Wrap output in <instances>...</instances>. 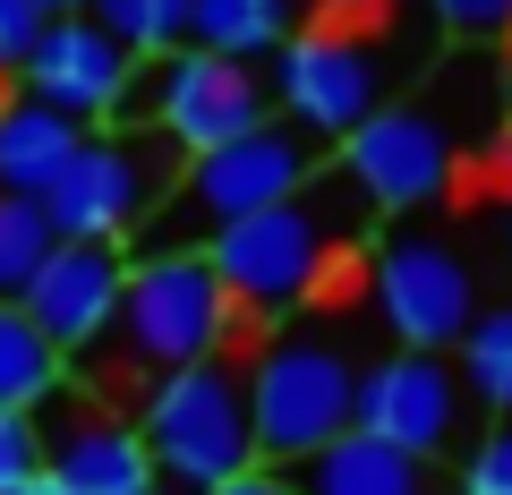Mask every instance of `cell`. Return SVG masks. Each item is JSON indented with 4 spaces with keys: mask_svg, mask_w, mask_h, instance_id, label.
Masks as SVG:
<instances>
[{
    "mask_svg": "<svg viewBox=\"0 0 512 495\" xmlns=\"http://www.w3.org/2000/svg\"><path fill=\"white\" fill-rule=\"evenodd\" d=\"M231 333H239V308L214 282L205 248H163V257H128L120 316H111V333L77 367L111 359V376H94V393H103V410H111V393H128V385H163L171 367L222 359Z\"/></svg>",
    "mask_w": 512,
    "mask_h": 495,
    "instance_id": "6da1fadb",
    "label": "cell"
},
{
    "mask_svg": "<svg viewBox=\"0 0 512 495\" xmlns=\"http://www.w3.org/2000/svg\"><path fill=\"white\" fill-rule=\"evenodd\" d=\"M137 436L154 453V478L171 495H214L256 470V427H248V359H197L171 367L137 402Z\"/></svg>",
    "mask_w": 512,
    "mask_h": 495,
    "instance_id": "7a4b0ae2",
    "label": "cell"
},
{
    "mask_svg": "<svg viewBox=\"0 0 512 495\" xmlns=\"http://www.w3.org/2000/svg\"><path fill=\"white\" fill-rule=\"evenodd\" d=\"M316 171H325V146H308L291 120H265V129L231 137V146H214V154H188L180 180H171V197H163V214L128 239V257H137V248H146V257L188 248V231L214 239V231H231V222L265 214V205L299 197Z\"/></svg>",
    "mask_w": 512,
    "mask_h": 495,
    "instance_id": "3957f363",
    "label": "cell"
},
{
    "mask_svg": "<svg viewBox=\"0 0 512 495\" xmlns=\"http://www.w3.org/2000/svg\"><path fill=\"white\" fill-rule=\"evenodd\" d=\"M180 163H188V154L171 146L163 129H146V120H128V129H94L86 146H77V163L60 171V188L43 197L52 239H111V248H128V239L163 214Z\"/></svg>",
    "mask_w": 512,
    "mask_h": 495,
    "instance_id": "277c9868",
    "label": "cell"
},
{
    "mask_svg": "<svg viewBox=\"0 0 512 495\" xmlns=\"http://www.w3.org/2000/svg\"><path fill=\"white\" fill-rule=\"evenodd\" d=\"M350 402H359V367L333 342H265L248 359L256 470H299L333 436H350Z\"/></svg>",
    "mask_w": 512,
    "mask_h": 495,
    "instance_id": "5b68a950",
    "label": "cell"
},
{
    "mask_svg": "<svg viewBox=\"0 0 512 495\" xmlns=\"http://www.w3.org/2000/svg\"><path fill=\"white\" fill-rule=\"evenodd\" d=\"M325 180V171H316ZM299 188V197H282V205H265V214H248V222H231V231H214L205 239V265H214V282L231 291V308L239 316H291L299 299H308V282H316V265L333 257V231H342V214H333V197L325 188Z\"/></svg>",
    "mask_w": 512,
    "mask_h": 495,
    "instance_id": "8992f818",
    "label": "cell"
},
{
    "mask_svg": "<svg viewBox=\"0 0 512 495\" xmlns=\"http://www.w3.org/2000/svg\"><path fill=\"white\" fill-rule=\"evenodd\" d=\"M367 111H384V69L350 26H308L274 52V120L308 146H342Z\"/></svg>",
    "mask_w": 512,
    "mask_h": 495,
    "instance_id": "52a82bcc",
    "label": "cell"
},
{
    "mask_svg": "<svg viewBox=\"0 0 512 495\" xmlns=\"http://www.w3.org/2000/svg\"><path fill=\"white\" fill-rule=\"evenodd\" d=\"M137 120L163 129L180 154H214V146H231V137H248V129L274 120V86H265L256 69H239V60H214V52L188 43V52L154 60Z\"/></svg>",
    "mask_w": 512,
    "mask_h": 495,
    "instance_id": "ba28073f",
    "label": "cell"
},
{
    "mask_svg": "<svg viewBox=\"0 0 512 495\" xmlns=\"http://www.w3.org/2000/svg\"><path fill=\"white\" fill-rule=\"evenodd\" d=\"M137 69L146 60L120 52V43L103 35V26L77 9V18H52L35 43V60H26V94H35L43 111H60V120H77V129H128L137 120Z\"/></svg>",
    "mask_w": 512,
    "mask_h": 495,
    "instance_id": "9c48e42d",
    "label": "cell"
},
{
    "mask_svg": "<svg viewBox=\"0 0 512 495\" xmlns=\"http://www.w3.org/2000/svg\"><path fill=\"white\" fill-rule=\"evenodd\" d=\"M461 402H470V393H461L453 359H436V350H393V359H376L359 376L350 427L376 436V444H393V453L436 461V453H453V436H461Z\"/></svg>",
    "mask_w": 512,
    "mask_h": 495,
    "instance_id": "30bf717a",
    "label": "cell"
},
{
    "mask_svg": "<svg viewBox=\"0 0 512 495\" xmlns=\"http://www.w3.org/2000/svg\"><path fill=\"white\" fill-rule=\"evenodd\" d=\"M342 180H350L359 205L419 214V205H436L444 180H453V146H444V129L419 103H384L342 137Z\"/></svg>",
    "mask_w": 512,
    "mask_h": 495,
    "instance_id": "8fae6325",
    "label": "cell"
},
{
    "mask_svg": "<svg viewBox=\"0 0 512 495\" xmlns=\"http://www.w3.org/2000/svg\"><path fill=\"white\" fill-rule=\"evenodd\" d=\"M376 308L384 325H393V342L402 350H461V333L478 325V291H470V265L444 248V239L410 231L393 239L376 257Z\"/></svg>",
    "mask_w": 512,
    "mask_h": 495,
    "instance_id": "7c38bea8",
    "label": "cell"
},
{
    "mask_svg": "<svg viewBox=\"0 0 512 495\" xmlns=\"http://www.w3.org/2000/svg\"><path fill=\"white\" fill-rule=\"evenodd\" d=\"M120 291H128V248H111V239H52V257L35 265V282H26L18 308L35 316L43 342L77 367V359L111 333Z\"/></svg>",
    "mask_w": 512,
    "mask_h": 495,
    "instance_id": "4fadbf2b",
    "label": "cell"
},
{
    "mask_svg": "<svg viewBox=\"0 0 512 495\" xmlns=\"http://www.w3.org/2000/svg\"><path fill=\"white\" fill-rule=\"evenodd\" d=\"M43 478H52L60 495H163L137 419H120V410H103V402H86V410H69V419L43 427Z\"/></svg>",
    "mask_w": 512,
    "mask_h": 495,
    "instance_id": "5bb4252c",
    "label": "cell"
},
{
    "mask_svg": "<svg viewBox=\"0 0 512 495\" xmlns=\"http://www.w3.org/2000/svg\"><path fill=\"white\" fill-rule=\"evenodd\" d=\"M299 495H436V461L419 453H393V444L376 436H333L325 453H308L299 470H282Z\"/></svg>",
    "mask_w": 512,
    "mask_h": 495,
    "instance_id": "9a60e30c",
    "label": "cell"
},
{
    "mask_svg": "<svg viewBox=\"0 0 512 495\" xmlns=\"http://www.w3.org/2000/svg\"><path fill=\"white\" fill-rule=\"evenodd\" d=\"M77 146H86V129L77 120H60V111H43L35 94H9L0 103V197H52L60 171L77 163Z\"/></svg>",
    "mask_w": 512,
    "mask_h": 495,
    "instance_id": "2e32d148",
    "label": "cell"
},
{
    "mask_svg": "<svg viewBox=\"0 0 512 495\" xmlns=\"http://www.w3.org/2000/svg\"><path fill=\"white\" fill-rule=\"evenodd\" d=\"M69 385V359L43 342V325L18 308V299H0V410L9 419H43Z\"/></svg>",
    "mask_w": 512,
    "mask_h": 495,
    "instance_id": "e0dca14e",
    "label": "cell"
},
{
    "mask_svg": "<svg viewBox=\"0 0 512 495\" xmlns=\"http://www.w3.org/2000/svg\"><path fill=\"white\" fill-rule=\"evenodd\" d=\"M188 43L256 69V60H274L291 43V0H197L188 9Z\"/></svg>",
    "mask_w": 512,
    "mask_h": 495,
    "instance_id": "ac0fdd59",
    "label": "cell"
},
{
    "mask_svg": "<svg viewBox=\"0 0 512 495\" xmlns=\"http://www.w3.org/2000/svg\"><path fill=\"white\" fill-rule=\"evenodd\" d=\"M188 9H197V0H86V18L103 26L120 52H137V60H171L180 52Z\"/></svg>",
    "mask_w": 512,
    "mask_h": 495,
    "instance_id": "d6986e66",
    "label": "cell"
},
{
    "mask_svg": "<svg viewBox=\"0 0 512 495\" xmlns=\"http://www.w3.org/2000/svg\"><path fill=\"white\" fill-rule=\"evenodd\" d=\"M461 393L512 419V308H478V325L461 333Z\"/></svg>",
    "mask_w": 512,
    "mask_h": 495,
    "instance_id": "ffe728a7",
    "label": "cell"
},
{
    "mask_svg": "<svg viewBox=\"0 0 512 495\" xmlns=\"http://www.w3.org/2000/svg\"><path fill=\"white\" fill-rule=\"evenodd\" d=\"M43 257H52V214L35 197H0V299H26Z\"/></svg>",
    "mask_w": 512,
    "mask_h": 495,
    "instance_id": "44dd1931",
    "label": "cell"
},
{
    "mask_svg": "<svg viewBox=\"0 0 512 495\" xmlns=\"http://www.w3.org/2000/svg\"><path fill=\"white\" fill-rule=\"evenodd\" d=\"M453 495H512V419H495L487 436H478V453L461 461Z\"/></svg>",
    "mask_w": 512,
    "mask_h": 495,
    "instance_id": "7402d4cb",
    "label": "cell"
},
{
    "mask_svg": "<svg viewBox=\"0 0 512 495\" xmlns=\"http://www.w3.org/2000/svg\"><path fill=\"white\" fill-rule=\"evenodd\" d=\"M43 26H52V18H43L35 0H0V77H18L26 60H35Z\"/></svg>",
    "mask_w": 512,
    "mask_h": 495,
    "instance_id": "603a6c76",
    "label": "cell"
},
{
    "mask_svg": "<svg viewBox=\"0 0 512 495\" xmlns=\"http://www.w3.org/2000/svg\"><path fill=\"white\" fill-rule=\"evenodd\" d=\"M35 470H43V427H35V419H9V410H0V495L26 487Z\"/></svg>",
    "mask_w": 512,
    "mask_h": 495,
    "instance_id": "cb8c5ba5",
    "label": "cell"
},
{
    "mask_svg": "<svg viewBox=\"0 0 512 495\" xmlns=\"http://www.w3.org/2000/svg\"><path fill=\"white\" fill-rule=\"evenodd\" d=\"M453 35H504L512 26V0H427Z\"/></svg>",
    "mask_w": 512,
    "mask_h": 495,
    "instance_id": "d4e9b609",
    "label": "cell"
},
{
    "mask_svg": "<svg viewBox=\"0 0 512 495\" xmlns=\"http://www.w3.org/2000/svg\"><path fill=\"white\" fill-rule=\"evenodd\" d=\"M214 495H299L282 470H248V478H231V487H214Z\"/></svg>",
    "mask_w": 512,
    "mask_h": 495,
    "instance_id": "484cf974",
    "label": "cell"
},
{
    "mask_svg": "<svg viewBox=\"0 0 512 495\" xmlns=\"http://www.w3.org/2000/svg\"><path fill=\"white\" fill-rule=\"evenodd\" d=\"M316 18H333V26H350V18H367V9H384V0H308Z\"/></svg>",
    "mask_w": 512,
    "mask_h": 495,
    "instance_id": "4316f807",
    "label": "cell"
},
{
    "mask_svg": "<svg viewBox=\"0 0 512 495\" xmlns=\"http://www.w3.org/2000/svg\"><path fill=\"white\" fill-rule=\"evenodd\" d=\"M43 18H77V9H86V0H35Z\"/></svg>",
    "mask_w": 512,
    "mask_h": 495,
    "instance_id": "83f0119b",
    "label": "cell"
},
{
    "mask_svg": "<svg viewBox=\"0 0 512 495\" xmlns=\"http://www.w3.org/2000/svg\"><path fill=\"white\" fill-rule=\"evenodd\" d=\"M9 495H60V487H52V478L35 470V478H26V487H9Z\"/></svg>",
    "mask_w": 512,
    "mask_h": 495,
    "instance_id": "f1b7e54d",
    "label": "cell"
},
{
    "mask_svg": "<svg viewBox=\"0 0 512 495\" xmlns=\"http://www.w3.org/2000/svg\"><path fill=\"white\" fill-rule=\"evenodd\" d=\"M504 180H512V137H504Z\"/></svg>",
    "mask_w": 512,
    "mask_h": 495,
    "instance_id": "f546056e",
    "label": "cell"
},
{
    "mask_svg": "<svg viewBox=\"0 0 512 495\" xmlns=\"http://www.w3.org/2000/svg\"><path fill=\"white\" fill-rule=\"evenodd\" d=\"M0 103H9V77H0Z\"/></svg>",
    "mask_w": 512,
    "mask_h": 495,
    "instance_id": "4dcf8cb0",
    "label": "cell"
},
{
    "mask_svg": "<svg viewBox=\"0 0 512 495\" xmlns=\"http://www.w3.org/2000/svg\"><path fill=\"white\" fill-rule=\"evenodd\" d=\"M504 257H512V239H504Z\"/></svg>",
    "mask_w": 512,
    "mask_h": 495,
    "instance_id": "1f68e13d",
    "label": "cell"
},
{
    "mask_svg": "<svg viewBox=\"0 0 512 495\" xmlns=\"http://www.w3.org/2000/svg\"><path fill=\"white\" fill-rule=\"evenodd\" d=\"M504 43H512V26H504Z\"/></svg>",
    "mask_w": 512,
    "mask_h": 495,
    "instance_id": "d6a6232c",
    "label": "cell"
}]
</instances>
